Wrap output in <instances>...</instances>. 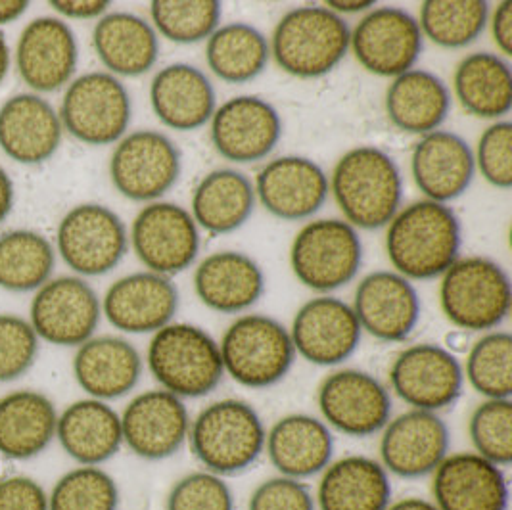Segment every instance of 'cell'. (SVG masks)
<instances>
[{"label":"cell","mask_w":512,"mask_h":510,"mask_svg":"<svg viewBox=\"0 0 512 510\" xmlns=\"http://www.w3.org/2000/svg\"><path fill=\"white\" fill-rule=\"evenodd\" d=\"M489 4L484 0H428L420 6V31L442 48H465L486 31Z\"/></svg>","instance_id":"41"},{"label":"cell","mask_w":512,"mask_h":510,"mask_svg":"<svg viewBox=\"0 0 512 510\" xmlns=\"http://www.w3.org/2000/svg\"><path fill=\"white\" fill-rule=\"evenodd\" d=\"M62 135L58 112L39 94H16L0 108V148L14 162H47L58 152Z\"/></svg>","instance_id":"26"},{"label":"cell","mask_w":512,"mask_h":510,"mask_svg":"<svg viewBox=\"0 0 512 510\" xmlns=\"http://www.w3.org/2000/svg\"><path fill=\"white\" fill-rule=\"evenodd\" d=\"M432 497L440 510H507L509 482L478 453H451L432 472Z\"/></svg>","instance_id":"25"},{"label":"cell","mask_w":512,"mask_h":510,"mask_svg":"<svg viewBox=\"0 0 512 510\" xmlns=\"http://www.w3.org/2000/svg\"><path fill=\"white\" fill-rule=\"evenodd\" d=\"M96 56L112 75L139 77L158 62V33L144 18L129 12L104 14L93 31Z\"/></svg>","instance_id":"34"},{"label":"cell","mask_w":512,"mask_h":510,"mask_svg":"<svg viewBox=\"0 0 512 510\" xmlns=\"http://www.w3.org/2000/svg\"><path fill=\"white\" fill-rule=\"evenodd\" d=\"M56 440L81 466H100L116 457L123 445L121 417L106 401L79 399L56 422Z\"/></svg>","instance_id":"32"},{"label":"cell","mask_w":512,"mask_h":510,"mask_svg":"<svg viewBox=\"0 0 512 510\" xmlns=\"http://www.w3.org/2000/svg\"><path fill=\"white\" fill-rule=\"evenodd\" d=\"M350 25L325 6L286 12L271 37V56L280 70L315 79L334 70L350 52Z\"/></svg>","instance_id":"4"},{"label":"cell","mask_w":512,"mask_h":510,"mask_svg":"<svg viewBox=\"0 0 512 510\" xmlns=\"http://www.w3.org/2000/svg\"><path fill=\"white\" fill-rule=\"evenodd\" d=\"M56 246L73 273L100 277L116 269L125 257L129 234L116 211L100 204H81L60 221Z\"/></svg>","instance_id":"10"},{"label":"cell","mask_w":512,"mask_h":510,"mask_svg":"<svg viewBox=\"0 0 512 510\" xmlns=\"http://www.w3.org/2000/svg\"><path fill=\"white\" fill-rule=\"evenodd\" d=\"M390 384L411 409L438 413L463 394L465 372L449 349L417 344L397 353L390 367Z\"/></svg>","instance_id":"15"},{"label":"cell","mask_w":512,"mask_h":510,"mask_svg":"<svg viewBox=\"0 0 512 510\" xmlns=\"http://www.w3.org/2000/svg\"><path fill=\"white\" fill-rule=\"evenodd\" d=\"M58 413L41 392L16 390L0 397V455L12 461H29L56 438Z\"/></svg>","instance_id":"35"},{"label":"cell","mask_w":512,"mask_h":510,"mask_svg":"<svg viewBox=\"0 0 512 510\" xmlns=\"http://www.w3.org/2000/svg\"><path fill=\"white\" fill-rule=\"evenodd\" d=\"M493 43L505 56H512V2H501L489 16Z\"/></svg>","instance_id":"52"},{"label":"cell","mask_w":512,"mask_h":510,"mask_svg":"<svg viewBox=\"0 0 512 510\" xmlns=\"http://www.w3.org/2000/svg\"><path fill=\"white\" fill-rule=\"evenodd\" d=\"M211 142L233 163L265 160L282 137V119L267 100L242 94L223 102L211 117Z\"/></svg>","instance_id":"17"},{"label":"cell","mask_w":512,"mask_h":510,"mask_svg":"<svg viewBox=\"0 0 512 510\" xmlns=\"http://www.w3.org/2000/svg\"><path fill=\"white\" fill-rule=\"evenodd\" d=\"M411 173L424 200L447 204L463 196L472 185L476 162L465 139L451 131H434L413 148Z\"/></svg>","instance_id":"27"},{"label":"cell","mask_w":512,"mask_h":510,"mask_svg":"<svg viewBox=\"0 0 512 510\" xmlns=\"http://www.w3.org/2000/svg\"><path fill=\"white\" fill-rule=\"evenodd\" d=\"M267 430L256 409L242 399H219L190 422V447L204 470L234 476L257 463Z\"/></svg>","instance_id":"3"},{"label":"cell","mask_w":512,"mask_h":510,"mask_svg":"<svg viewBox=\"0 0 512 510\" xmlns=\"http://www.w3.org/2000/svg\"><path fill=\"white\" fill-rule=\"evenodd\" d=\"M177 311V286L169 277L152 271L117 279L102 300V315L125 334H154L173 323Z\"/></svg>","instance_id":"22"},{"label":"cell","mask_w":512,"mask_h":510,"mask_svg":"<svg viewBox=\"0 0 512 510\" xmlns=\"http://www.w3.org/2000/svg\"><path fill=\"white\" fill-rule=\"evenodd\" d=\"M50 6L62 16L70 20H100L108 8L110 2L106 0H54Z\"/></svg>","instance_id":"51"},{"label":"cell","mask_w":512,"mask_h":510,"mask_svg":"<svg viewBox=\"0 0 512 510\" xmlns=\"http://www.w3.org/2000/svg\"><path fill=\"white\" fill-rule=\"evenodd\" d=\"M363 330L350 303L319 296L303 303L294 315L290 338L296 353L311 365L336 367L361 344Z\"/></svg>","instance_id":"19"},{"label":"cell","mask_w":512,"mask_h":510,"mask_svg":"<svg viewBox=\"0 0 512 510\" xmlns=\"http://www.w3.org/2000/svg\"><path fill=\"white\" fill-rule=\"evenodd\" d=\"M392 482L380 461L350 455L326 466L315 493L317 510H386Z\"/></svg>","instance_id":"33"},{"label":"cell","mask_w":512,"mask_h":510,"mask_svg":"<svg viewBox=\"0 0 512 510\" xmlns=\"http://www.w3.org/2000/svg\"><path fill=\"white\" fill-rule=\"evenodd\" d=\"M353 311L361 330L382 342L407 340L420 321V298L396 271H374L357 284Z\"/></svg>","instance_id":"23"},{"label":"cell","mask_w":512,"mask_h":510,"mask_svg":"<svg viewBox=\"0 0 512 510\" xmlns=\"http://www.w3.org/2000/svg\"><path fill=\"white\" fill-rule=\"evenodd\" d=\"M146 363L162 390L181 399L211 394L225 376L219 342L188 323H169L154 332Z\"/></svg>","instance_id":"5"},{"label":"cell","mask_w":512,"mask_h":510,"mask_svg":"<svg viewBox=\"0 0 512 510\" xmlns=\"http://www.w3.org/2000/svg\"><path fill=\"white\" fill-rule=\"evenodd\" d=\"M256 198L282 221H302L325 206L330 185L323 167L302 156H280L256 177Z\"/></svg>","instance_id":"24"},{"label":"cell","mask_w":512,"mask_h":510,"mask_svg":"<svg viewBox=\"0 0 512 510\" xmlns=\"http://www.w3.org/2000/svg\"><path fill=\"white\" fill-rule=\"evenodd\" d=\"M512 286L507 271L488 257L457 259L440 282L445 319L463 332H491L511 313Z\"/></svg>","instance_id":"6"},{"label":"cell","mask_w":512,"mask_h":510,"mask_svg":"<svg viewBox=\"0 0 512 510\" xmlns=\"http://www.w3.org/2000/svg\"><path fill=\"white\" fill-rule=\"evenodd\" d=\"M54 263V248L43 234L20 229L0 236V288L39 290L52 277Z\"/></svg>","instance_id":"40"},{"label":"cell","mask_w":512,"mask_h":510,"mask_svg":"<svg viewBox=\"0 0 512 510\" xmlns=\"http://www.w3.org/2000/svg\"><path fill=\"white\" fill-rule=\"evenodd\" d=\"M453 91L466 114L499 121L512 108L511 64L499 54L472 52L457 64Z\"/></svg>","instance_id":"38"},{"label":"cell","mask_w":512,"mask_h":510,"mask_svg":"<svg viewBox=\"0 0 512 510\" xmlns=\"http://www.w3.org/2000/svg\"><path fill=\"white\" fill-rule=\"evenodd\" d=\"M131 246L140 263L163 277L187 271L200 252V227L187 208L173 202H150L131 227Z\"/></svg>","instance_id":"12"},{"label":"cell","mask_w":512,"mask_h":510,"mask_svg":"<svg viewBox=\"0 0 512 510\" xmlns=\"http://www.w3.org/2000/svg\"><path fill=\"white\" fill-rule=\"evenodd\" d=\"M119 417L123 445L144 461H163L179 453L192 422L185 401L165 390H148L133 397Z\"/></svg>","instance_id":"18"},{"label":"cell","mask_w":512,"mask_h":510,"mask_svg":"<svg viewBox=\"0 0 512 510\" xmlns=\"http://www.w3.org/2000/svg\"><path fill=\"white\" fill-rule=\"evenodd\" d=\"M219 351L225 374L252 390L279 384L296 359L290 330L259 313L236 317L225 330Z\"/></svg>","instance_id":"7"},{"label":"cell","mask_w":512,"mask_h":510,"mask_svg":"<svg viewBox=\"0 0 512 510\" xmlns=\"http://www.w3.org/2000/svg\"><path fill=\"white\" fill-rule=\"evenodd\" d=\"M165 510H234V495L223 476L196 470L175 482Z\"/></svg>","instance_id":"46"},{"label":"cell","mask_w":512,"mask_h":510,"mask_svg":"<svg viewBox=\"0 0 512 510\" xmlns=\"http://www.w3.org/2000/svg\"><path fill=\"white\" fill-rule=\"evenodd\" d=\"M254 183L236 169H213L192 194V217L211 234L238 231L256 208Z\"/></svg>","instance_id":"37"},{"label":"cell","mask_w":512,"mask_h":510,"mask_svg":"<svg viewBox=\"0 0 512 510\" xmlns=\"http://www.w3.org/2000/svg\"><path fill=\"white\" fill-rule=\"evenodd\" d=\"M319 411L330 430L351 438H369L392 418V395L369 372L340 369L328 374L317 394Z\"/></svg>","instance_id":"14"},{"label":"cell","mask_w":512,"mask_h":510,"mask_svg":"<svg viewBox=\"0 0 512 510\" xmlns=\"http://www.w3.org/2000/svg\"><path fill=\"white\" fill-rule=\"evenodd\" d=\"M181 177V154L160 131H135L117 142L110 179L133 202H158Z\"/></svg>","instance_id":"11"},{"label":"cell","mask_w":512,"mask_h":510,"mask_svg":"<svg viewBox=\"0 0 512 510\" xmlns=\"http://www.w3.org/2000/svg\"><path fill=\"white\" fill-rule=\"evenodd\" d=\"M461 223L447 204L419 200L388 223L386 254L407 280H432L459 259Z\"/></svg>","instance_id":"1"},{"label":"cell","mask_w":512,"mask_h":510,"mask_svg":"<svg viewBox=\"0 0 512 510\" xmlns=\"http://www.w3.org/2000/svg\"><path fill=\"white\" fill-rule=\"evenodd\" d=\"M150 104L163 125L175 131H196L210 123L217 110L210 77L190 64L158 71L150 85Z\"/></svg>","instance_id":"30"},{"label":"cell","mask_w":512,"mask_h":510,"mask_svg":"<svg viewBox=\"0 0 512 510\" xmlns=\"http://www.w3.org/2000/svg\"><path fill=\"white\" fill-rule=\"evenodd\" d=\"M449 445V428L438 413L409 409L384 426L380 464L397 478L417 480L440 466Z\"/></svg>","instance_id":"20"},{"label":"cell","mask_w":512,"mask_h":510,"mask_svg":"<svg viewBox=\"0 0 512 510\" xmlns=\"http://www.w3.org/2000/svg\"><path fill=\"white\" fill-rule=\"evenodd\" d=\"M194 290L211 311L236 315L259 302L265 290V275L250 255L233 250L215 252L198 263Z\"/></svg>","instance_id":"31"},{"label":"cell","mask_w":512,"mask_h":510,"mask_svg":"<svg viewBox=\"0 0 512 510\" xmlns=\"http://www.w3.org/2000/svg\"><path fill=\"white\" fill-rule=\"evenodd\" d=\"M8 70H10V48H8V43H6L4 33L0 31V85H2Z\"/></svg>","instance_id":"58"},{"label":"cell","mask_w":512,"mask_h":510,"mask_svg":"<svg viewBox=\"0 0 512 510\" xmlns=\"http://www.w3.org/2000/svg\"><path fill=\"white\" fill-rule=\"evenodd\" d=\"M445 342H447V346H445V348L449 349L453 355H457V353H466V349H468L466 332H463V330H455V332L447 334Z\"/></svg>","instance_id":"57"},{"label":"cell","mask_w":512,"mask_h":510,"mask_svg":"<svg viewBox=\"0 0 512 510\" xmlns=\"http://www.w3.org/2000/svg\"><path fill=\"white\" fill-rule=\"evenodd\" d=\"M102 302L81 277H58L45 282L29 307V323L37 338L52 346L79 348L100 325Z\"/></svg>","instance_id":"13"},{"label":"cell","mask_w":512,"mask_h":510,"mask_svg":"<svg viewBox=\"0 0 512 510\" xmlns=\"http://www.w3.org/2000/svg\"><path fill=\"white\" fill-rule=\"evenodd\" d=\"M248 510H317V505L305 482L279 474L254 489Z\"/></svg>","instance_id":"49"},{"label":"cell","mask_w":512,"mask_h":510,"mask_svg":"<svg viewBox=\"0 0 512 510\" xmlns=\"http://www.w3.org/2000/svg\"><path fill=\"white\" fill-rule=\"evenodd\" d=\"M330 192L355 229L388 227L403 200V179L396 160L380 148L357 146L332 169Z\"/></svg>","instance_id":"2"},{"label":"cell","mask_w":512,"mask_h":510,"mask_svg":"<svg viewBox=\"0 0 512 510\" xmlns=\"http://www.w3.org/2000/svg\"><path fill=\"white\" fill-rule=\"evenodd\" d=\"M14 206V183L8 173L0 167V223L8 217Z\"/></svg>","instance_id":"53"},{"label":"cell","mask_w":512,"mask_h":510,"mask_svg":"<svg viewBox=\"0 0 512 510\" xmlns=\"http://www.w3.org/2000/svg\"><path fill=\"white\" fill-rule=\"evenodd\" d=\"M119 487L100 466H77L48 493V510H117Z\"/></svg>","instance_id":"44"},{"label":"cell","mask_w":512,"mask_h":510,"mask_svg":"<svg viewBox=\"0 0 512 510\" xmlns=\"http://www.w3.org/2000/svg\"><path fill=\"white\" fill-rule=\"evenodd\" d=\"M79 64V45L70 25L43 16L25 25L18 47L16 68L25 85L37 93H54L71 83Z\"/></svg>","instance_id":"21"},{"label":"cell","mask_w":512,"mask_h":510,"mask_svg":"<svg viewBox=\"0 0 512 510\" xmlns=\"http://www.w3.org/2000/svg\"><path fill=\"white\" fill-rule=\"evenodd\" d=\"M0 510H48V493L24 474L0 478Z\"/></svg>","instance_id":"50"},{"label":"cell","mask_w":512,"mask_h":510,"mask_svg":"<svg viewBox=\"0 0 512 510\" xmlns=\"http://www.w3.org/2000/svg\"><path fill=\"white\" fill-rule=\"evenodd\" d=\"M73 376L79 388L100 401L133 392L142 376L139 349L119 336H93L73 355Z\"/></svg>","instance_id":"28"},{"label":"cell","mask_w":512,"mask_h":510,"mask_svg":"<svg viewBox=\"0 0 512 510\" xmlns=\"http://www.w3.org/2000/svg\"><path fill=\"white\" fill-rule=\"evenodd\" d=\"M361 263L359 232L344 219H315L296 234L290 246V265L296 279L321 294L350 284Z\"/></svg>","instance_id":"8"},{"label":"cell","mask_w":512,"mask_h":510,"mask_svg":"<svg viewBox=\"0 0 512 510\" xmlns=\"http://www.w3.org/2000/svg\"><path fill=\"white\" fill-rule=\"evenodd\" d=\"M386 510H440L434 501L428 499H420V497H405L396 503H390V507Z\"/></svg>","instance_id":"56"},{"label":"cell","mask_w":512,"mask_h":510,"mask_svg":"<svg viewBox=\"0 0 512 510\" xmlns=\"http://www.w3.org/2000/svg\"><path fill=\"white\" fill-rule=\"evenodd\" d=\"M265 451L280 476L303 482L332 463L334 438L321 418L296 413L279 418L271 426Z\"/></svg>","instance_id":"29"},{"label":"cell","mask_w":512,"mask_h":510,"mask_svg":"<svg viewBox=\"0 0 512 510\" xmlns=\"http://www.w3.org/2000/svg\"><path fill=\"white\" fill-rule=\"evenodd\" d=\"M58 116L73 139L91 146L114 144L129 129L131 96L116 75L91 71L68 85Z\"/></svg>","instance_id":"9"},{"label":"cell","mask_w":512,"mask_h":510,"mask_svg":"<svg viewBox=\"0 0 512 510\" xmlns=\"http://www.w3.org/2000/svg\"><path fill=\"white\" fill-rule=\"evenodd\" d=\"M325 8L328 10H332L334 14H359V12H369V10H373L374 4L373 0H367V2H361V0H353V2H334V0H330V2H325L323 4Z\"/></svg>","instance_id":"55"},{"label":"cell","mask_w":512,"mask_h":510,"mask_svg":"<svg viewBox=\"0 0 512 510\" xmlns=\"http://www.w3.org/2000/svg\"><path fill=\"white\" fill-rule=\"evenodd\" d=\"M476 167L489 185L501 190L512 186V123L493 121L478 140L474 154Z\"/></svg>","instance_id":"48"},{"label":"cell","mask_w":512,"mask_h":510,"mask_svg":"<svg viewBox=\"0 0 512 510\" xmlns=\"http://www.w3.org/2000/svg\"><path fill=\"white\" fill-rule=\"evenodd\" d=\"M466 380L486 399H511L512 336L491 330L466 349Z\"/></svg>","instance_id":"42"},{"label":"cell","mask_w":512,"mask_h":510,"mask_svg":"<svg viewBox=\"0 0 512 510\" xmlns=\"http://www.w3.org/2000/svg\"><path fill=\"white\" fill-rule=\"evenodd\" d=\"M451 110V93L442 79L426 70H409L394 77L386 91V116L409 135L438 131Z\"/></svg>","instance_id":"36"},{"label":"cell","mask_w":512,"mask_h":510,"mask_svg":"<svg viewBox=\"0 0 512 510\" xmlns=\"http://www.w3.org/2000/svg\"><path fill=\"white\" fill-rule=\"evenodd\" d=\"M152 27L167 41L192 45L210 39L219 27L223 6L217 0H154Z\"/></svg>","instance_id":"43"},{"label":"cell","mask_w":512,"mask_h":510,"mask_svg":"<svg viewBox=\"0 0 512 510\" xmlns=\"http://www.w3.org/2000/svg\"><path fill=\"white\" fill-rule=\"evenodd\" d=\"M29 8L25 0H0V25L12 24Z\"/></svg>","instance_id":"54"},{"label":"cell","mask_w":512,"mask_h":510,"mask_svg":"<svg viewBox=\"0 0 512 510\" xmlns=\"http://www.w3.org/2000/svg\"><path fill=\"white\" fill-rule=\"evenodd\" d=\"M468 434L474 453L505 468L512 463V401L486 399L468 422Z\"/></svg>","instance_id":"45"},{"label":"cell","mask_w":512,"mask_h":510,"mask_svg":"<svg viewBox=\"0 0 512 510\" xmlns=\"http://www.w3.org/2000/svg\"><path fill=\"white\" fill-rule=\"evenodd\" d=\"M39 338L29 321L0 313V382L22 378L37 359Z\"/></svg>","instance_id":"47"},{"label":"cell","mask_w":512,"mask_h":510,"mask_svg":"<svg viewBox=\"0 0 512 510\" xmlns=\"http://www.w3.org/2000/svg\"><path fill=\"white\" fill-rule=\"evenodd\" d=\"M269 58V41L254 25H221L211 33L206 45L210 70L221 81L233 85L256 79L267 68Z\"/></svg>","instance_id":"39"},{"label":"cell","mask_w":512,"mask_h":510,"mask_svg":"<svg viewBox=\"0 0 512 510\" xmlns=\"http://www.w3.org/2000/svg\"><path fill=\"white\" fill-rule=\"evenodd\" d=\"M422 47L419 20L396 6L369 10L350 35L355 60L378 77H397L413 70Z\"/></svg>","instance_id":"16"}]
</instances>
